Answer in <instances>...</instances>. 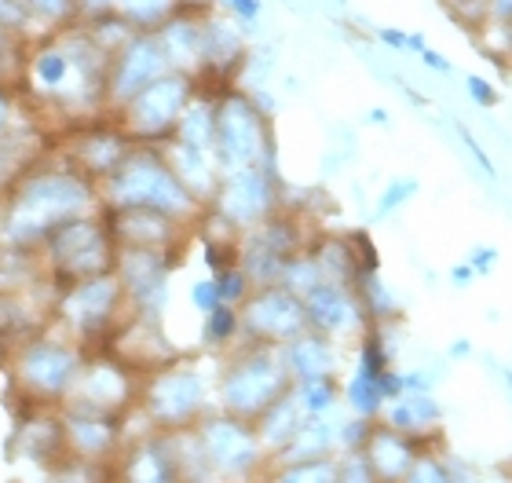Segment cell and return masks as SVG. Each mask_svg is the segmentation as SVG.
Masks as SVG:
<instances>
[{"label": "cell", "instance_id": "cell-1", "mask_svg": "<svg viewBox=\"0 0 512 483\" xmlns=\"http://www.w3.org/2000/svg\"><path fill=\"white\" fill-rule=\"evenodd\" d=\"M99 213V183L63 161L48 147L37 165L22 172V180L4 194V238L8 246L41 249L44 238L66 220Z\"/></svg>", "mask_w": 512, "mask_h": 483}, {"label": "cell", "instance_id": "cell-2", "mask_svg": "<svg viewBox=\"0 0 512 483\" xmlns=\"http://www.w3.org/2000/svg\"><path fill=\"white\" fill-rule=\"evenodd\" d=\"M99 205L103 209H154L183 227H198L205 213V205L172 172L165 151L147 147V143H136L118 169L107 180H99Z\"/></svg>", "mask_w": 512, "mask_h": 483}, {"label": "cell", "instance_id": "cell-3", "mask_svg": "<svg viewBox=\"0 0 512 483\" xmlns=\"http://www.w3.org/2000/svg\"><path fill=\"white\" fill-rule=\"evenodd\" d=\"M11 385L22 403H41V407H63L70 388L77 381V370L85 363V348L63 333L59 326H44L19 341L8 355Z\"/></svg>", "mask_w": 512, "mask_h": 483}, {"label": "cell", "instance_id": "cell-4", "mask_svg": "<svg viewBox=\"0 0 512 483\" xmlns=\"http://www.w3.org/2000/svg\"><path fill=\"white\" fill-rule=\"evenodd\" d=\"M213 161L220 172L249 169V165L278 169L271 114L256 107V99L242 85L216 88Z\"/></svg>", "mask_w": 512, "mask_h": 483}, {"label": "cell", "instance_id": "cell-5", "mask_svg": "<svg viewBox=\"0 0 512 483\" xmlns=\"http://www.w3.org/2000/svg\"><path fill=\"white\" fill-rule=\"evenodd\" d=\"M37 253H41L44 264V279L52 282L55 290H63L70 282L96 279V275L114 271L118 246H114V238L103 224V213H88L55 227Z\"/></svg>", "mask_w": 512, "mask_h": 483}, {"label": "cell", "instance_id": "cell-6", "mask_svg": "<svg viewBox=\"0 0 512 483\" xmlns=\"http://www.w3.org/2000/svg\"><path fill=\"white\" fill-rule=\"evenodd\" d=\"M289 388H293V377L286 370L282 348L246 341L242 352H235L227 359L216 392H220L224 414H235L242 421H256L278 396H286Z\"/></svg>", "mask_w": 512, "mask_h": 483}, {"label": "cell", "instance_id": "cell-7", "mask_svg": "<svg viewBox=\"0 0 512 483\" xmlns=\"http://www.w3.org/2000/svg\"><path fill=\"white\" fill-rule=\"evenodd\" d=\"M125 315H128L125 290H121L114 271L96 275V279L70 282L63 290H55L52 326L70 333L85 352L103 348Z\"/></svg>", "mask_w": 512, "mask_h": 483}, {"label": "cell", "instance_id": "cell-8", "mask_svg": "<svg viewBox=\"0 0 512 483\" xmlns=\"http://www.w3.org/2000/svg\"><path fill=\"white\" fill-rule=\"evenodd\" d=\"M139 414L150 421V429L176 432L191 429L209 414V381L202 366L191 359H172L161 370L139 381Z\"/></svg>", "mask_w": 512, "mask_h": 483}, {"label": "cell", "instance_id": "cell-9", "mask_svg": "<svg viewBox=\"0 0 512 483\" xmlns=\"http://www.w3.org/2000/svg\"><path fill=\"white\" fill-rule=\"evenodd\" d=\"M198 92V77L169 70L158 81H150L136 99H128L125 107L114 114L118 125L128 132L132 143H147V147H165L176 132L183 107L191 103V96Z\"/></svg>", "mask_w": 512, "mask_h": 483}, {"label": "cell", "instance_id": "cell-10", "mask_svg": "<svg viewBox=\"0 0 512 483\" xmlns=\"http://www.w3.org/2000/svg\"><path fill=\"white\" fill-rule=\"evenodd\" d=\"M55 154L63 161H70L81 176H88L92 183L107 180L110 172L118 169L125 154L136 147L128 140V132L118 125L114 114H96V118L74 121L52 136Z\"/></svg>", "mask_w": 512, "mask_h": 483}, {"label": "cell", "instance_id": "cell-11", "mask_svg": "<svg viewBox=\"0 0 512 483\" xmlns=\"http://www.w3.org/2000/svg\"><path fill=\"white\" fill-rule=\"evenodd\" d=\"M278 191H282L278 169H267V165L220 172L216 194L209 198L205 209L213 216H220L235 235H242V231L264 224L267 216L278 213Z\"/></svg>", "mask_w": 512, "mask_h": 483}, {"label": "cell", "instance_id": "cell-12", "mask_svg": "<svg viewBox=\"0 0 512 483\" xmlns=\"http://www.w3.org/2000/svg\"><path fill=\"white\" fill-rule=\"evenodd\" d=\"M139 381L143 377L132 374L107 348H92L85 352V363L77 370V381L63 399V407L88 410V414H128L139 403Z\"/></svg>", "mask_w": 512, "mask_h": 483}, {"label": "cell", "instance_id": "cell-13", "mask_svg": "<svg viewBox=\"0 0 512 483\" xmlns=\"http://www.w3.org/2000/svg\"><path fill=\"white\" fill-rule=\"evenodd\" d=\"M172 264L176 253L172 249H136V246H118L114 257V275H118L121 290H125V304L132 315L143 319H165L172 297Z\"/></svg>", "mask_w": 512, "mask_h": 483}, {"label": "cell", "instance_id": "cell-14", "mask_svg": "<svg viewBox=\"0 0 512 483\" xmlns=\"http://www.w3.org/2000/svg\"><path fill=\"white\" fill-rule=\"evenodd\" d=\"M304 242H300V227L289 216L275 213L264 224L249 227L238 238V268L246 271L249 282L256 286H275L289 257H297Z\"/></svg>", "mask_w": 512, "mask_h": 483}, {"label": "cell", "instance_id": "cell-15", "mask_svg": "<svg viewBox=\"0 0 512 483\" xmlns=\"http://www.w3.org/2000/svg\"><path fill=\"white\" fill-rule=\"evenodd\" d=\"M242 341H253V344H289L293 337L308 330V315H304V301L293 297L289 290L282 286H256L249 293L242 308Z\"/></svg>", "mask_w": 512, "mask_h": 483}, {"label": "cell", "instance_id": "cell-16", "mask_svg": "<svg viewBox=\"0 0 512 483\" xmlns=\"http://www.w3.org/2000/svg\"><path fill=\"white\" fill-rule=\"evenodd\" d=\"M249 48H253L249 33L209 0L202 11V74H198V85L205 88L238 85L242 66L249 59Z\"/></svg>", "mask_w": 512, "mask_h": 483}, {"label": "cell", "instance_id": "cell-17", "mask_svg": "<svg viewBox=\"0 0 512 483\" xmlns=\"http://www.w3.org/2000/svg\"><path fill=\"white\" fill-rule=\"evenodd\" d=\"M161 74H169V63H165L158 37L154 33H136L118 55H110L107 63V85H103L107 114H118L128 99H136Z\"/></svg>", "mask_w": 512, "mask_h": 483}, {"label": "cell", "instance_id": "cell-18", "mask_svg": "<svg viewBox=\"0 0 512 483\" xmlns=\"http://www.w3.org/2000/svg\"><path fill=\"white\" fill-rule=\"evenodd\" d=\"M198 440L205 447V458L213 462L216 473H249L256 462H260V454H264V443L256 436L253 421H242L235 414H205L198 425Z\"/></svg>", "mask_w": 512, "mask_h": 483}, {"label": "cell", "instance_id": "cell-19", "mask_svg": "<svg viewBox=\"0 0 512 483\" xmlns=\"http://www.w3.org/2000/svg\"><path fill=\"white\" fill-rule=\"evenodd\" d=\"M103 348L139 377L154 374V370H161V366L172 363L180 355L169 344L158 319H143V315H132V312L118 322V330L110 333V341Z\"/></svg>", "mask_w": 512, "mask_h": 483}, {"label": "cell", "instance_id": "cell-20", "mask_svg": "<svg viewBox=\"0 0 512 483\" xmlns=\"http://www.w3.org/2000/svg\"><path fill=\"white\" fill-rule=\"evenodd\" d=\"M11 454L30 465H41V469L59 462L66 454L63 410L22 403V414H15V432H11Z\"/></svg>", "mask_w": 512, "mask_h": 483}, {"label": "cell", "instance_id": "cell-21", "mask_svg": "<svg viewBox=\"0 0 512 483\" xmlns=\"http://www.w3.org/2000/svg\"><path fill=\"white\" fill-rule=\"evenodd\" d=\"M63 410L66 454L88 458V462H114L128 443L125 418L128 414H88V410Z\"/></svg>", "mask_w": 512, "mask_h": 483}, {"label": "cell", "instance_id": "cell-22", "mask_svg": "<svg viewBox=\"0 0 512 483\" xmlns=\"http://www.w3.org/2000/svg\"><path fill=\"white\" fill-rule=\"evenodd\" d=\"M209 0H176V8L161 22L154 37H158L161 52L169 70L198 77L202 74V11Z\"/></svg>", "mask_w": 512, "mask_h": 483}, {"label": "cell", "instance_id": "cell-23", "mask_svg": "<svg viewBox=\"0 0 512 483\" xmlns=\"http://www.w3.org/2000/svg\"><path fill=\"white\" fill-rule=\"evenodd\" d=\"M114 246L136 249H180L191 227L176 224L172 216L154 209H99Z\"/></svg>", "mask_w": 512, "mask_h": 483}, {"label": "cell", "instance_id": "cell-24", "mask_svg": "<svg viewBox=\"0 0 512 483\" xmlns=\"http://www.w3.org/2000/svg\"><path fill=\"white\" fill-rule=\"evenodd\" d=\"M304 301V315H308V330L326 333V337H344V333H359L370 322L363 315V304L355 297V286H341V282L322 279Z\"/></svg>", "mask_w": 512, "mask_h": 483}, {"label": "cell", "instance_id": "cell-25", "mask_svg": "<svg viewBox=\"0 0 512 483\" xmlns=\"http://www.w3.org/2000/svg\"><path fill=\"white\" fill-rule=\"evenodd\" d=\"M114 473H118V483H180L176 462H172L169 432L154 429V436H147V440L125 443L114 458Z\"/></svg>", "mask_w": 512, "mask_h": 483}, {"label": "cell", "instance_id": "cell-26", "mask_svg": "<svg viewBox=\"0 0 512 483\" xmlns=\"http://www.w3.org/2000/svg\"><path fill=\"white\" fill-rule=\"evenodd\" d=\"M282 359L293 381H311V377H337V344L326 333L304 330L289 344H282Z\"/></svg>", "mask_w": 512, "mask_h": 483}, {"label": "cell", "instance_id": "cell-27", "mask_svg": "<svg viewBox=\"0 0 512 483\" xmlns=\"http://www.w3.org/2000/svg\"><path fill=\"white\" fill-rule=\"evenodd\" d=\"M161 151H165V158H169L172 172L180 176L183 187H187L202 205H209V198L216 194V183H220V169H216L213 154L183 147V143H176V140H169Z\"/></svg>", "mask_w": 512, "mask_h": 483}, {"label": "cell", "instance_id": "cell-28", "mask_svg": "<svg viewBox=\"0 0 512 483\" xmlns=\"http://www.w3.org/2000/svg\"><path fill=\"white\" fill-rule=\"evenodd\" d=\"M363 458L370 465V473L381 476V480H395V476L410 473V462H414V447H410V436L406 432H395L388 425H381L370 432V440L363 447Z\"/></svg>", "mask_w": 512, "mask_h": 483}, {"label": "cell", "instance_id": "cell-29", "mask_svg": "<svg viewBox=\"0 0 512 483\" xmlns=\"http://www.w3.org/2000/svg\"><path fill=\"white\" fill-rule=\"evenodd\" d=\"M304 425V410H300L297 396H293V388H289L286 396H278L271 407L260 414V418L253 421L256 436H260V443L264 447H271V451H286L289 440L297 436V429Z\"/></svg>", "mask_w": 512, "mask_h": 483}, {"label": "cell", "instance_id": "cell-30", "mask_svg": "<svg viewBox=\"0 0 512 483\" xmlns=\"http://www.w3.org/2000/svg\"><path fill=\"white\" fill-rule=\"evenodd\" d=\"M81 30H85L88 41L96 44V48L107 55V59H110V55H118L121 48H125V44L139 33L118 8L99 11V15H92V19H81Z\"/></svg>", "mask_w": 512, "mask_h": 483}, {"label": "cell", "instance_id": "cell-31", "mask_svg": "<svg viewBox=\"0 0 512 483\" xmlns=\"http://www.w3.org/2000/svg\"><path fill=\"white\" fill-rule=\"evenodd\" d=\"M341 399L352 407V414L370 418V421H377V414L384 410V396H381V385H377V374L359 363H355V374L348 377V385L341 388Z\"/></svg>", "mask_w": 512, "mask_h": 483}, {"label": "cell", "instance_id": "cell-32", "mask_svg": "<svg viewBox=\"0 0 512 483\" xmlns=\"http://www.w3.org/2000/svg\"><path fill=\"white\" fill-rule=\"evenodd\" d=\"M44 473H48V483H118L114 462H88L77 454H63Z\"/></svg>", "mask_w": 512, "mask_h": 483}, {"label": "cell", "instance_id": "cell-33", "mask_svg": "<svg viewBox=\"0 0 512 483\" xmlns=\"http://www.w3.org/2000/svg\"><path fill=\"white\" fill-rule=\"evenodd\" d=\"M22 8H26L33 37H41V33H59L81 19V15H77V0H22Z\"/></svg>", "mask_w": 512, "mask_h": 483}, {"label": "cell", "instance_id": "cell-34", "mask_svg": "<svg viewBox=\"0 0 512 483\" xmlns=\"http://www.w3.org/2000/svg\"><path fill=\"white\" fill-rule=\"evenodd\" d=\"M293 396H297L304 418H326V414H333V407L341 403V385H337V377L293 381Z\"/></svg>", "mask_w": 512, "mask_h": 483}, {"label": "cell", "instance_id": "cell-35", "mask_svg": "<svg viewBox=\"0 0 512 483\" xmlns=\"http://www.w3.org/2000/svg\"><path fill=\"white\" fill-rule=\"evenodd\" d=\"M235 341H242V315L235 304H216L213 312L202 315V344L205 348H231Z\"/></svg>", "mask_w": 512, "mask_h": 483}, {"label": "cell", "instance_id": "cell-36", "mask_svg": "<svg viewBox=\"0 0 512 483\" xmlns=\"http://www.w3.org/2000/svg\"><path fill=\"white\" fill-rule=\"evenodd\" d=\"M176 0H118V11L125 15L139 33H154L161 22L169 19Z\"/></svg>", "mask_w": 512, "mask_h": 483}, {"label": "cell", "instance_id": "cell-37", "mask_svg": "<svg viewBox=\"0 0 512 483\" xmlns=\"http://www.w3.org/2000/svg\"><path fill=\"white\" fill-rule=\"evenodd\" d=\"M417 191H421V180H417V176H395V180H388V187H384L374 205V220L395 216L410 198H417Z\"/></svg>", "mask_w": 512, "mask_h": 483}, {"label": "cell", "instance_id": "cell-38", "mask_svg": "<svg viewBox=\"0 0 512 483\" xmlns=\"http://www.w3.org/2000/svg\"><path fill=\"white\" fill-rule=\"evenodd\" d=\"M26 41H30V37H15V33L0 30V81L19 85L22 59H26Z\"/></svg>", "mask_w": 512, "mask_h": 483}, {"label": "cell", "instance_id": "cell-39", "mask_svg": "<svg viewBox=\"0 0 512 483\" xmlns=\"http://www.w3.org/2000/svg\"><path fill=\"white\" fill-rule=\"evenodd\" d=\"M213 279H216V293H220V304H235V308H242V301L253 293V282H249V275L238 268V264L216 271Z\"/></svg>", "mask_w": 512, "mask_h": 483}, {"label": "cell", "instance_id": "cell-40", "mask_svg": "<svg viewBox=\"0 0 512 483\" xmlns=\"http://www.w3.org/2000/svg\"><path fill=\"white\" fill-rule=\"evenodd\" d=\"M213 4L224 11V15H231L246 33L256 30L260 19H264V0H213Z\"/></svg>", "mask_w": 512, "mask_h": 483}, {"label": "cell", "instance_id": "cell-41", "mask_svg": "<svg viewBox=\"0 0 512 483\" xmlns=\"http://www.w3.org/2000/svg\"><path fill=\"white\" fill-rule=\"evenodd\" d=\"M465 96H469L472 107H480V110H494L502 103V92L494 88V81H487V77H480V74H465Z\"/></svg>", "mask_w": 512, "mask_h": 483}, {"label": "cell", "instance_id": "cell-42", "mask_svg": "<svg viewBox=\"0 0 512 483\" xmlns=\"http://www.w3.org/2000/svg\"><path fill=\"white\" fill-rule=\"evenodd\" d=\"M26 107V99L19 96V88L0 81V136H8L15 125H19V114Z\"/></svg>", "mask_w": 512, "mask_h": 483}, {"label": "cell", "instance_id": "cell-43", "mask_svg": "<svg viewBox=\"0 0 512 483\" xmlns=\"http://www.w3.org/2000/svg\"><path fill=\"white\" fill-rule=\"evenodd\" d=\"M454 132H458V140L465 143V151H469V158L476 161V165H480V172L483 176H498V169H494V161H491V154H487V147H483L480 140H476V136H472V129L469 125H465V121H454Z\"/></svg>", "mask_w": 512, "mask_h": 483}, {"label": "cell", "instance_id": "cell-44", "mask_svg": "<svg viewBox=\"0 0 512 483\" xmlns=\"http://www.w3.org/2000/svg\"><path fill=\"white\" fill-rule=\"evenodd\" d=\"M0 30L15 33V37H33L22 0H0Z\"/></svg>", "mask_w": 512, "mask_h": 483}, {"label": "cell", "instance_id": "cell-45", "mask_svg": "<svg viewBox=\"0 0 512 483\" xmlns=\"http://www.w3.org/2000/svg\"><path fill=\"white\" fill-rule=\"evenodd\" d=\"M187 301L198 315L213 312L216 304H220V293H216V279L213 275H205V279H194L191 290H187Z\"/></svg>", "mask_w": 512, "mask_h": 483}, {"label": "cell", "instance_id": "cell-46", "mask_svg": "<svg viewBox=\"0 0 512 483\" xmlns=\"http://www.w3.org/2000/svg\"><path fill=\"white\" fill-rule=\"evenodd\" d=\"M469 268L476 271V279H483V275H491V271L498 268V249H494V246H472V253H469Z\"/></svg>", "mask_w": 512, "mask_h": 483}, {"label": "cell", "instance_id": "cell-47", "mask_svg": "<svg viewBox=\"0 0 512 483\" xmlns=\"http://www.w3.org/2000/svg\"><path fill=\"white\" fill-rule=\"evenodd\" d=\"M417 59H421V66H425L428 74H439V77H450V74H454V63H450V55L447 52H436L432 44H428V48L421 55H417Z\"/></svg>", "mask_w": 512, "mask_h": 483}, {"label": "cell", "instance_id": "cell-48", "mask_svg": "<svg viewBox=\"0 0 512 483\" xmlns=\"http://www.w3.org/2000/svg\"><path fill=\"white\" fill-rule=\"evenodd\" d=\"M377 385H381L384 403H392V399H399V396H403V370H395V366L381 370V374H377Z\"/></svg>", "mask_w": 512, "mask_h": 483}, {"label": "cell", "instance_id": "cell-49", "mask_svg": "<svg viewBox=\"0 0 512 483\" xmlns=\"http://www.w3.org/2000/svg\"><path fill=\"white\" fill-rule=\"evenodd\" d=\"M374 41L392 48V52H406V30H399V26H377Z\"/></svg>", "mask_w": 512, "mask_h": 483}, {"label": "cell", "instance_id": "cell-50", "mask_svg": "<svg viewBox=\"0 0 512 483\" xmlns=\"http://www.w3.org/2000/svg\"><path fill=\"white\" fill-rule=\"evenodd\" d=\"M436 388V377L428 374V370H410L403 374V392H432Z\"/></svg>", "mask_w": 512, "mask_h": 483}, {"label": "cell", "instance_id": "cell-51", "mask_svg": "<svg viewBox=\"0 0 512 483\" xmlns=\"http://www.w3.org/2000/svg\"><path fill=\"white\" fill-rule=\"evenodd\" d=\"M447 279H450V286H458V290H465V286H472V282H476V271L469 268V260H461V264L447 268Z\"/></svg>", "mask_w": 512, "mask_h": 483}, {"label": "cell", "instance_id": "cell-52", "mask_svg": "<svg viewBox=\"0 0 512 483\" xmlns=\"http://www.w3.org/2000/svg\"><path fill=\"white\" fill-rule=\"evenodd\" d=\"M118 8V0H77V15L81 19H92V15H99V11H110ZM77 19V22H81Z\"/></svg>", "mask_w": 512, "mask_h": 483}, {"label": "cell", "instance_id": "cell-53", "mask_svg": "<svg viewBox=\"0 0 512 483\" xmlns=\"http://www.w3.org/2000/svg\"><path fill=\"white\" fill-rule=\"evenodd\" d=\"M487 22H512V0H487Z\"/></svg>", "mask_w": 512, "mask_h": 483}, {"label": "cell", "instance_id": "cell-54", "mask_svg": "<svg viewBox=\"0 0 512 483\" xmlns=\"http://www.w3.org/2000/svg\"><path fill=\"white\" fill-rule=\"evenodd\" d=\"M472 352H476V348H472V341H469V337H458V341H450V348H447V359H454V363H461V359H469Z\"/></svg>", "mask_w": 512, "mask_h": 483}, {"label": "cell", "instance_id": "cell-55", "mask_svg": "<svg viewBox=\"0 0 512 483\" xmlns=\"http://www.w3.org/2000/svg\"><path fill=\"white\" fill-rule=\"evenodd\" d=\"M395 85H399V92H403V99L410 103V107H428V96H421L414 85H406V81H399V77H395Z\"/></svg>", "mask_w": 512, "mask_h": 483}, {"label": "cell", "instance_id": "cell-56", "mask_svg": "<svg viewBox=\"0 0 512 483\" xmlns=\"http://www.w3.org/2000/svg\"><path fill=\"white\" fill-rule=\"evenodd\" d=\"M428 48V37L421 30H406V52L410 55H421Z\"/></svg>", "mask_w": 512, "mask_h": 483}, {"label": "cell", "instance_id": "cell-57", "mask_svg": "<svg viewBox=\"0 0 512 483\" xmlns=\"http://www.w3.org/2000/svg\"><path fill=\"white\" fill-rule=\"evenodd\" d=\"M366 121H370V125H377V129H388V125H392V114H388L384 107H370V110H366Z\"/></svg>", "mask_w": 512, "mask_h": 483}, {"label": "cell", "instance_id": "cell-58", "mask_svg": "<svg viewBox=\"0 0 512 483\" xmlns=\"http://www.w3.org/2000/svg\"><path fill=\"white\" fill-rule=\"evenodd\" d=\"M502 381H505V388L512 392V370H502Z\"/></svg>", "mask_w": 512, "mask_h": 483}, {"label": "cell", "instance_id": "cell-59", "mask_svg": "<svg viewBox=\"0 0 512 483\" xmlns=\"http://www.w3.org/2000/svg\"><path fill=\"white\" fill-rule=\"evenodd\" d=\"M0 238H4V198H0Z\"/></svg>", "mask_w": 512, "mask_h": 483}, {"label": "cell", "instance_id": "cell-60", "mask_svg": "<svg viewBox=\"0 0 512 483\" xmlns=\"http://www.w3.org/2000/svg\"><path fill=\"white\" fill-rule=\"evenodd\" d=\"M333 4H348V0H333Z\"/></svg>", "mask_w": 512, "mask_h": 483}]
</instances>
